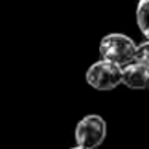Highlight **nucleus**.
Returning <instances> with one entry per match:
<instances>
[{"label":"nucleus","mask_w":149,"mask_h":149,"mask_svg":"<svg viewBox=\"0 0 149 149\" xmlns=\"http://www.w3.org/2000/svg\"><path fill=\"white\" fill-rule=\"evenodd\" d=\"M135 61H138V63H141V64H144L149 68V40L144 43H141L139 47H136Z\"/></svg>","instance_id":"nucleus-6"},{"label":"nucleus","mask_w":149,"mask_h":149,"mask_svg":"<svg viewBox=\"0 0 149 149\" xmlns=\"http://www.w3.org/2000/svg\"><path fill=\"white\" fill-rule=\"evenodd\" d=\"M122 84L132 90H144L149 87V68L141 63H128L122 68Z\"/></svg>","instance_id":"nucleus-4"},{"label":"nucleus","mask_w":149,"mask_h":149,"mask_svg":"<svg viewBox=\"0 0 149 149\" xmlns=\"http://www.w3.org/2000/svg\"><path fill=\"white\" fill-rule=\"evenodd\" d=\"M136 45L128 36L123 34H107L100 42V55L103 59L125 66L135 61Z\"/></svg>","instance_id":"nucleus-1"},{"label":"nucleus","mask_w":149,"mask_h":149,"mask_svg":"<svg viewBox=\"0 0 149 149\" xmlns=\"http://www.w3.org/2000/svg\"><path fill=\"white\" fill-rule=\"evenodd\" d=\"M71 149H88V148H84V146H79V144H77L75 148H71Z\"/></svg>","instance_id":"nucleus-7"},{"label":"nucleus","mask_w":149,"mask_h":149,"mask_svg":"<svg viewBox=\"0 0 149 149\" xmlns=\"http://www.w3.org/2000/svg\"><path fill=\"white\" fill-rule=\"evenodd\" d=\"M136 23L143 36L149 40V0H139L136 7Z\"/></svg>","instance_id":"nucleus-5"},{"label":"nucleus","mask_w":149,"mask_h":149,"mask_svg":"<svg viewBox=\"0 0 149 149\" xmlns=\"http://www.w3.org/2000/svg\"><path fill=\"white\" fill-rule=\"evenodd\" d=\"M85 79L87 84L96 90H114L117 85L122 84V66L107 59H101L88 68Z\"/></svg>","instance_id":"nucleus-2"},{"label":"nucleus","mask_w":149,"mask_h":149,"mask_svg":"<svg viewBox=\"0 0 149 149\" xmlns=\"http://www.w3.org/2000/svg\"><path fill=\"white\" fill-rule=\"evenodd\" d=\"M106 139V122L101 116H85L75 125V143L88 149H95Z\"/></svg>","instance_id":"nucleus-3"}]
</instances>
